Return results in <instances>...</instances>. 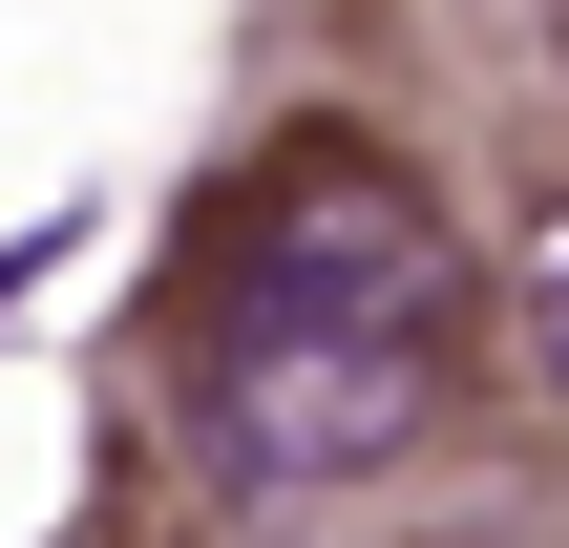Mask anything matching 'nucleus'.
<instances>
[{
    "instance_id": "nucleus-1",
    "label": "nucleus",
    "mask_w": 569,
    "mask_h": 548,
    "mask_svg": "<svg viewBox=\"0 0 569 548\" xmlns=\"http://www.w3.org/2000/svg\"><path fill=\"white\" fill-rule=\"evenodd\" d=\"M465 380V253L401 169H296L211 296V444L232 486H380Z\"/></svg>"
},
{
    "instance_id": "nucleus-2",
    "label": "nucleus",
    "mask_w": 569,
    "mask_h": 548,
    "mask_svg": "<svg viewBox=\"0 0 569 548\" xmlns=\"http://www.w3.org/2000/svg\"><path fill=\"white\" fill-rule=\"evenodd\" d=\"M507 338H528V380L569 401V190H528V232H507Z\"/></svg>"
}]
</instances>
